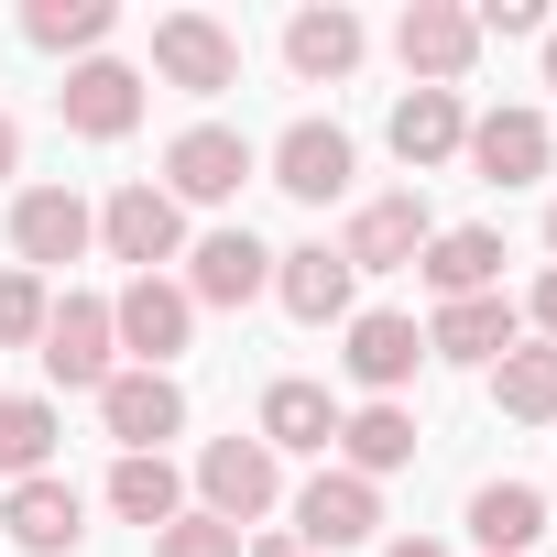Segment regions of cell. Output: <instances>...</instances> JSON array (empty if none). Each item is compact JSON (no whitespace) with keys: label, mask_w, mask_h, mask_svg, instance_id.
<instances>
[{"label":"cell","mask_w":557,"mask_h":557,"mask_svg":"<svg viewBox=\"0 0 557 557\" xmlns=\"http://www.w3.org/2000/svg\"><path fill=\"white\" fill-rule=\"evenodd\" d=\"M240 557H307V546H296V535H251Z\"/></svg>","instance_id":"e575fe53"},{"label":"cell","mask_w":557,"mask_h":557,"mask_svg":"<svg viewBox=\"0 0 557 557\" xmlns=\"http://www.w3.org/2000/svg\"><path fill=\"white\" fill-rule=\"evenodd\" d=\"M273 503H285V459H273L262 437H208V448H197V513L262 524Z\"/></svg>","instance_id":"3957f363"},{"label":"cell","mask_w":557,"mask_h":557,"mask_svg":"<svg viewBox=\"0 0 557 557\" xmlns=\"http://www.w3.org/2000/svg\"><path fill=\"white\" fill-rule=\"evenodd\" d=\"M99 251L132 262V273H164V262H186V208H175L153 175H132V186H110V208H99Z\"/></svg>","instance_id":"277c9868"},{"label":"cell","mask_w":557,"mask_h":557,"mask_svg":"<svg viewBox=\"0 0 557 557\" xmlns=\"http://www.w3.org/2000/svg\"><path fill=\"white\" fill-rule=\"evenodd\" d=\"M546 153H557L546 110H481V121H470V143H459V164H470L481 186H535V175H546Z\"/></svg>","instance_id":"5bb4252c"},{"label":"cell","mask_w":557,"mask_h":557,"mask_svg":"<svg viewBox=\"0 0 557 557\" xmlns=\"http://www.w3.org/2000/svg\"><path fill=\"white\" fill-rule=\"evenodd\" d=\"M262 164H273V186H285L296 208H329V197H350V164L361 153H350L339 121H285V143H273Z\"/></svg>","instance_id":"8fae6325"},{"label":"cell","mask_w":557,"mask_h":557,"mask_svg":"<svg viewBox=\"0 0 557 557\" xmlns=\"http://www.w3.org/2000/svg\"><path fill=\"white\" fill-rule=\"evenodd\" d=\"M405 459H416V416H405V405H361V416H339V470L394 481Z\"/></svg>","instance_id":"d4e9b609"},{"label":"cell","mask_w":557,"mask_h":557,"mask_svg":"<svg viewBox=\"0 0 557 557\" xmlns=\"http://www.w3.org/2000/svg\"><path fill=\"white\" fill-rule=\"evenodd\" d=\"M12 175H23V121L0 110V186H12Z\"/></svg>","instance_id":"836d02e7"},{"label":"cell","mask_w":557,"mask_h":557,"mask_svg":"<svg viewBox=\"0 0 557 557\" xmlns=\"http://www.w3.org/2000/svg\"><path fill=\"white\" fill-rule=\"evenodd\" d=\"M394 55L416 88H459L481 66V23L459 12V0H405V23H394Z\"/></svg>","instance_id":"ba28073f"},{"label":"cell","mask_w":557,"mask_h":557,"mask_svg":"<svg viewBox=\"0 0 557 557\" xmlns=\"http://www.w3.org/2000/svg\"><path fill=\"white\" fill-rule=\"evenodd\" d=\"M470 535H481V557H524L546 535V492L535 481H481L470 492Z\"/></svg>","instance_id":"cb8c5ba5"},{"label":"cell","mask_w":557,"mask_h":557,"mask_svg":"<svg viewBox=\"0 0 557 557\" xmlns=\"http://www.w3.org/2000/svg\"><path fill=\"white\" fill-rule=\"evenodd\" d=\"M339 361H350V383H361L372 405H394V394L416 383V361H426V329L394 318V307H372V318H350V350H339Z\"/></svg>","instance_id":"ac0fdd59"},{"label":"cell","mask_w":557,"mask_h":557,"mask_svg":"<svg viewBox=\"0 0 557 557\" xmlns=\"http://www.w3.org/2000/svg\"><path fill=\"white\" fill-rule=\"evenodd\" d=\"M110 339L132 350V372H175V350L197 339V307L175 273H132V285L110 296Z\"/></svg>","instance_id":"7a4b0ae2"},{"label":"cell","mask_w":557,"mask_h":557,"mask_svg":"<svg viewBox=\"0 0 557 557\" xmlns=\"http://www.w3.org/2000/svg\"><path fill=\"white\" fill-rule=\"evenodd\" d=\"M513 329H524V307H513V296H459V307H437V318H426V361L492 372V361L513 350Z\"/></svg>","instance_id":"e0dca14e"},{"label":"cell","mask_w":557,"mask_h":557,"mask_svg":"<svg viewBox=\"0 0 557 557\" xmlns=\"http://www.w3.org/2000/svg\"><path fill=\"white\" fill-rule=\"evenodd\" d=\"M383 557H448V546H437V535H394Z\"/></svg>","instance_id":"d590c367"},{"label":"cell","mask_w":557,"mask_h":557,"mask_svg":"<svg viewBox=\"0 0 557 557\" xmlns=\"http://www.w3.org/2000/svg\"><path fill=\"white\" fill-rule=\"evenodd\" d=\"M524 318H535V339H546V350H557V262H546V273H535V296H524Z\"/></svg>","instance_id":"d6a6232c"},{"label":"cell","mask_w":557,"mask_h":557,"mask_svg":"<svg viewBox=\"0 0 557 557\" xmlns=\"http://www.w3.org/2000/svg\"><path fill=\"white\" fill-rule=\"evenodd\" d=\"M153 77L186 88V99H219V88H240V34L208 23V12H164L153 23Z\"/></svg>","instance_id":"5b68a950"},{"label":"cell","mask_w":557,"mask_h":557,"mask_svg":"<svg viewBox=\"0 0 557 557\" xmlns=\"http://www.w3.org/2000/svg\"><path fill=\"white\" fill-rule=\"evenodd\" d=\"M416 273H426L437 307H459V296H503V230H437V240L416 251Z\"/></svg>","instance_id":"7402d4cb"},{"label":"cell","mask_w":557,"mask_h":557,"mask_svg":"<svg viewBox=\"0 0 557 557\" xmlns=\"http://www.w3.org/2000/svg\"><path fill=\"white\" fill-rule=\"evenodd\" d=\"M426 240H437L426 197H416V186H394V197L350 208V230H339V262H350V273H405V262H416Z\"/></svg>","instance_id":"30bf717a"},{"label":"cell","mask_w":557,"mask_h":557,"mask_svg":"<svg viewBox=\"0 0 557 557\" xmlns=\"http://www.w3.org/2000/svg\"><path fill=\"white\" fill-rule=\"evenodd\" d=\"M45 459H55V405L45 394H0V470L45 481Z\"/></svg>","instance_id":"f1b7e54d"},{"label":"cell","mask_w":557,"mask_h":557,"mask_svg":"<svg viewBox=\"0 0 557 557\" xmlns=\"http://www.w3.org/2000/svg\"><path fill=\"white\" fill-rule=\"evenodd\" d=\"M546 251H557V208H546Z\"/></svg>","instance_id":"74e56055"},{"label":"cell","mask_w":557,"mask_h":557,"mask_svg":"<svg viewBox=\"0 0 557 557\" xmlns=\"http://www.w3.org/2000/svg\"><path fill=\"white\" fill-rule=\"evenodd\" d=\"M350 285H361V273L339 262V240H296V251H273V307L307 318V329H350Z\"/></svg>","instance_id":"7c38bea8"},{"label":"cell","mask_w":557,"mask_h":557,"mask_svg":"<svg viewBox=\"0 0 557 557\" xmlns=\"http://www.w3.org/2000/svg\"><path fill=\"white\" fill-rule=\"evenodd\" d=\"M251 296H273V251L251 230H208L186 251V307H251Z\"/></svg>","instance_id":"2e32d148"},{"label":"cell","mask_w":557,"mask_h":557,"mask_svg":"<svg viewBox=\"0 0 557 557\" xmlns=\"http://www.w3.org/2000/svg\"><path fill=\"white\" fill-rule=\"evenodd\" d=\"M55 110H66V132H77V143H121V132L143 121V66H121V55H88V66H66Z\"/></svg>","instance_id":"4fadbf2b"},{"label":"cell","mask_w":557,"mask_h":557,"mask_svg":"<svg viewBox=\"0 0 557 557\" xmlns=\"http://www.w3.org/2000/svg\"><path fill=\"white\" fill-rule=\"evenodd\" d=\"M99 426L121 437V459H164V437H186V383L175 372H110Z\"/></svg>","instance_id":"8992f818"},{"label":"cell","mask_w":557,"mask_h":557,"mask_svg":"<svg viewBox=\"0 0 557 557\" xmlns=\"http://www.w3.org/2000/svg\"><path fill=\"white\" fill-rule=\"evenodd\" d=\"M251 175H262V153H251V132H230V121H186V132L164 143V197H175V208H230Z\"/></svg>","instance_id":"6da1fadb"},{"label":"cell","mask_w":557,"mask_h":557,"mask_svg":"<svg viewBox=\"0 0 557 557\" xmlns=\"http://www.w3.org/2000/svg\"><path fill=\"white\" fill-rule=\"evenodd\" d=\"M45 372H55L66 394H99V383L121 372V339H110V296H66V307L45 318Z\"/></svg>","instance_id":"9a60e30c"},{"label":"cell","mask_w":557,"mask_h":557,"mask_svg":"<svg viewBox=\"0 0 557 557\" xmlns=\"http://www.w3.org/2000/svg\"><path fill=\"white\" fill-rule=\"evenodd\" d=\"M251 437H262L273 459H329V448H339V405H329V383H296V372H285V383L262 394V426H251Z\"/></svg>","instance_id":"ffe728a7"},{"label":"cell","mask_w":557,"mask_h":557,"mask_svg":"<svg viewBox=\"0 0 557 557\" xmlns=\"http://www.w3.org/2000/svg\"><path fill=\"white\" fill-rule=\"evenodd\" d=\"M361 45H372V34H361V12H339V0H318V12L285 23V66H296L307 88H339V77L361 66Z\"/></svg>","instance_id":"603a6c76"},{"label":"cell","mask_w":557,"mask_h":557,"mask_svg":"<svg viewBox=\"0 0 557 557\" xmlns=\"http://www.w3.org/2000/svg\"><path fill=\"white\" fill-rule=\"evenodd\" d=\"M470 23H481V34H546V12H535V0H481Z\"/></svg>","instance_id":"1f68e13d"},{"label":"cell","mask_w":557,"mask_h":557,"mask_svg":"<svg viewBox=\"0 0 557 557\" xmlns=\"http://www.w3.org/2000/svg\"><path fill=\"white\" fill-rule=\"evenodd\" d=\"M110 23H121L110 0H34V12H23V45H34V55H77V66H88V55L110 45Z\"/></svg>","instance_id":"4316f807"},{"label":"cell","mask_w":557,"mask_h":557,"mask_svg":"<svg viewBox=\"0 0 557 557\" xmlns=\"http://www.w3.org/2000/svg\"><path fill=\"white\" fill-rule=\"evenodd\" d=\"M240 546H251V535L219 524V513H175V524L153 535V557H240Z\"/></svg>","instance_id":"4dcf8cb0"},{"label":"cell","mask_w":557,"mask_h":557,"mask_svg":"<svg viewBox=\"0 0 557 557\" xmlns=\"http://www.w3.org/2000/svg\"><path fill=\"white\" fill-rule=\"evenodd\" d=\"M99 240V208L77 197V186H23L12 197V251H23V273H55V262H77Z\"/></svg>","instance_id":"9c48e42d"},{"label":"cell","mask_w":557,"mask_h":557,"mask_svg":"<svg viewBox=\"0 0 557 557\" xmlns=\"http://www.w3.org/2000/svg\"><path fill=\"white\" fill-rule=\"evenodd\" d=\"M459 143H470V110H459V88H405V99H394V153H405V175H437V164H459Z\"/></svg>","instance_id":"44dd1931"},{"label":"cell","mask_w":557,"mask_h":557,"mask_svg":"<svg viewBox=\"0 0 557 557\" xmlns=\"http://www.w3.org/2000/svg\"><path fill=\"white\" fill-rule=\"evenodd\" d=\"M546 88H557V23H546Z\"/></svg>","instance_id":"8d00e7d4"},{"label":"cell","mask_w":557,"mask_h":557,"mask_svg":"<svg viewBox=\"0 0 557 557\" xmlns=\"http://www.w3.org/2000/svg\"><path fill=\"white\" fill-rule=\"evenodd\" d=\"M372 535H383V481L318 470V481L296 492V546H307V557H339V546H372Z\"/></svg>","instance_id":"52a82bcc"},{"label":"cell","mask_w":557,"mask_h":557,"mask_svg":"<svg viewBox=\"0 0 557 557\" xmlns=\"http://www.w3.org/2000/svg\"><path fill=\"white\" fill-rule=\"evenodd\" d=\"M492 405H503L513 426H557V350H546V339H535V350L513 339V350L492 361Z\"/></svg>","instance_id":"484cf974"},{"label":"cell","mask_w":557,"mask_h":557,"mask_svg":"<svg viewBox=\"0 0 557 557\" xmlns=\"http://www.w3.org/2000/svg\"><path fill=\"white\" fill-rule=\"evenodd\" d=\"M110 513L164 535V524L186 513V481H175V459H121V470H110Z\"/></svg>","instance_id":"83f0119b"},{"label":"cell","mask_w":557,"mask_h":557,"mask_svg":"<svg viewBox=\"0 0 557 557\" xmlns=\"http://www.w3.org/2000/svg\"><path fill=\"white\" fill-rule=\"evenodd\" d=\"M45 318H55L45 273H0V350H45Z\"/></svg>","instance_id":"f546056e"},{"label":"cell","mask_w":557,"mask_h":557,"mask_svg":"<svg viewBox=\"0 0 557 557\" xmlns=\"http://www.w3.org/2000/svg\"><path fill=\"white\" fill-rule=\"evenodd\" d=\"M0 535L12 546H34V557H77V535H88V503H77V481H12V503H0Z\"/></svg>","instance_id":"d6986e66"}]
</instances>
